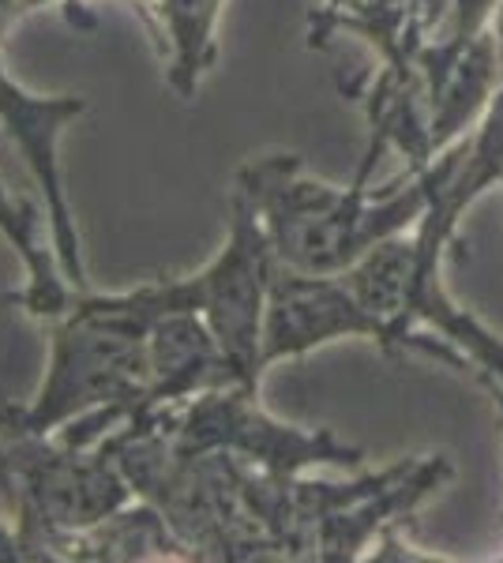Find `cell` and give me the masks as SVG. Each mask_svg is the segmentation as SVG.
I'll return each mask as SVG.
<instances>
[{
  "instance_id": "6da1fadb",
  "label": "cell",
  "mask_w": 503,
  "mask_h": 563,
  "mask_svg": "<svg viewBox=\"0 0 503 563\" xmlns=\"http://www.w3.org/2000/svg\"><path fill=\"white\" fill-rule=\"evenodd\" d=\"M154 320L128 294H79L61 316L50 368L34 402L12 417V429L53 435L87 413L128 406L143 410L151 387L147 334Z\"/></svg>"
},
{
  "instance_id": "7a4b0ae2",
  "label": "cell",
  "mask_w": 503,
  "mask_h": 563,
  "mask_svg": "<svg viewBox=\"0 0 503 563\" xmlns=\"http://www.w3.org/2000/svg\"><path fill=\"white\" fill-rule=\"evenodd\" d=\"M274 249L252 199L237 188L230 241L196 278H181L188 312H199L244 387L263 368V316L274 278Z\"/></svg>"
},
{
  "instance_id": "3957f363",
  "label": "cell",
  "mask_w": 503,
  "mask_h": 563,
  "mask_svg": "<svg viewBox=\"0 0 503 563\" xmlns=\"http://www.w3.org/2000/svg\"><path fill=\"white\" fill-rule=\"evenodd\" d=\"M87 109L84 98H39L31 90L0 71V124L12 135V143L26 158V169L39 180L42 199H45V218H50V241L57 249V263L64 282L87 294V275H84V249H79L76 218L68 211V196H64L61 180V135Z\"/></svg>"
},
{
  "instance_id": "277c9868",
  "label": "cell",
  "mask_w": 503,
  "mask_h": 563,
  "mask_svg": "<svg viewBox=\"0 0 503 563\" xmlns=\"http://www.w3.org/2000/svg\"><path fill=\"white\" fill-rule=\"evenodd\" d=\"M338 334H383L364 308L331 278L274 267L267 316H263V365L331 342Z\"/></svg>"
},
{
  "instance_id": "5b68a950",
  "label": "cell",
  "mask_w": 503,
  "mask_h": 563,
  "mask_svg": "<svg viewBox=\"0 0 503 563\" xmlns=\"http://www.w3.org/2000/svg\"><path fill=\"white\" fill-rule=\"evenodd\" d=\"M147 361L151 387L143 410H166L170 402L207 395L226 384L244 387L199 312H166L162 320H154L147 334Z\"/></svg>"
},
{
  "instance_id": "8992f818",
  "label": "cell",
  "mask_w": 503,
  "mask_h": 563,
  "mask_svg": "<svg viewBox=\"0 0 503 563\" xmlns=\"http://www.w3.org/2000/svg\"><path fill=\"white\" fill-rule=\"evenodd\" d=\"M72 560H166L181 556V538L166 515L143 499L140 507H117L102 522L76 533L68 544Z\"/></svg>"
},
{
  "instance_id": "52a82bcc",
  "label": "cell",
  "mask_w": 503,
  "mask_h": 563,
  "mask_svg": "<svg viewBox=\"0 0 503 563\" xmlns=\"http://www.w3.org/2000/svg\"><path fill=\"white\" fill-rule=\"evenodd\" d=\"M39 225H42L39 211L26 207L23 199L8 196L4 185H0V238L12 241V249L20 252L26 271H31V286L20 294V301L34 316H64L72 305L68 282L53 271L50 256H45V249L39 244Z\"/></svg>"
},
{
  "instance_id": "ba28073f",
  "label": "cell",
  "mask_w": 503,
  "mask_h": 563,
  "mask_svg": "<svg viewBox=\"0 0 503 563\" xmlns=\"http://www.w3.org/2000/svg\"><path fill=\"white\" fill-rule=\"evenodd\" d=\"M218 0H170V15H173V34H177L181 49H185V71L192 65H199V42H204L210 15H215Z\"/></svg>"
},
{
  "instance_id": "9c48e42d",
  "label": "cell",
  "mask_w": 503,
  "mask_h": 563,
  "mask_svg": "<svg viewBox=\"0 0 503 563\" xmlns=\"http://www.w3.org/2000/svg\"><path fill=\"white\" fill-rule=\"evenodd\" d=\"M0 560H26L20 530H8L4 522H0Z\"/></svg>"
}]
</instances>
